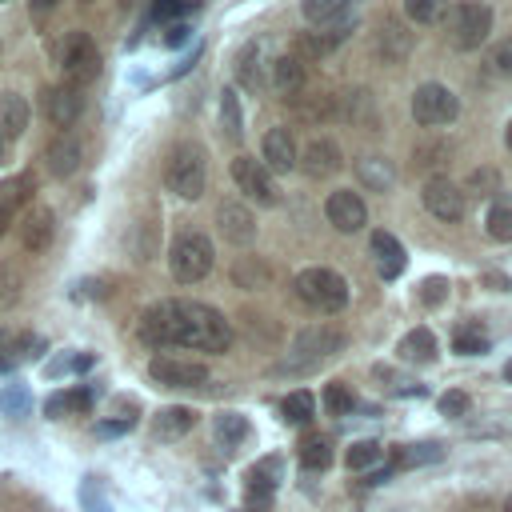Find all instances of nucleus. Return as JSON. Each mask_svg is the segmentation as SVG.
Instances as JSON below:
<instances>
[{
  "instance_id": "f257e3e1",
  "label": "nucleus",
  "mask_w": 512,
  "mask_h": 512,
  "mask_svg": "<svg viewBox=\"0 0 512 512\" xmlns=\"http://www.w3.org/2000/svg\"><path fill=\"white\" fill-rule=\"evenodd\" d=\"M140 340L152 348L184 344L200 352H224L232 344V324L196 300H160L140 316Z\"/></svg>"
},
{
  "instance_id": "f03ea898",
  "label": "nucleus",
  "mask_w": 512,
  "mask_h": 512,
  "mask_svg": "<svg viewBox=\"0 0 512 512\" xmlns=\"http://www.w3.org/2000/svg\"><path fill=\"white\" fill-rule=\"evenodd\" d=\"M204 176H208V168H204V152L196 144H176L168 152V164H164L168 192H176L180 200H196L204 192Z\"/></svg>"
},
{
  "instance_id": "7ed1b4c3",
  "label": "nucleus",
  "mask_w": 512,
  "mask_h": 512,
  "mask_svg": "<svg viewBox=\"0 0 512 512\" xmlns=\"http://www.w3.org/2000/svg\"><path fill=\"white\" fill-rule=\"evenodd\" d=\"M296 296L316 312H340L348 304V280L332 268H304L296 276Z\"/></svg>"
},
{
  "instance_id": "20e7f679",
  "label": "nucleus",
  "mask_w": 512,
  "mask_h": 512,
  "mask_svg": "<svg viewBox=\"0 0 512 512\" xmlns=\"http://www.w3.org/2000/svg\"><path fill=\"white\" fill-rule=\"evenodd\" d=\"M52 52H56V64L64 68V76H68L72 88L96 80V72H100V52H96V44H92L88 32H68V36H60V40L52 44Z\"/></svg>"
},
{
  "instance_id": "39448f33",
  "label": "nucleus",
  "mask_w": 512,
  "mask_h": 512,
  "mask_svg": "<svg viewBox=\"0 0 512 512\" xmlns=\"http://www.w3.org/2000/svg\"><path fill=\"white\" fill-rule=\"evenodd\" d=\"M168 272L180 280V284H196L212 272V244L204 232H184L176 236L172 252H168Z\"/></svg>"
},
{
  "instance_id": "423d86ee",
  "label": "nucleus",
  "mask_w": 512,
  "mask_h": 512,
  "mask_svg": "<svg viewBox=\"0 0 512 512\" xmlns=\"http://www.w3.org/2000/svg\"><path fill=\"white\" fill-rule=\"evenodd\" d=\"M456 112H460V100H456L452 88H444V84H420L416 96H412V116H416V124H424V128L452 124Z\"/></svg>"
},
{
  "instance_id": "0eeeda50",
  "label": "nucleus",
  "mask_w": 512,
  "mask_h": 512,
  "mask_svg": "<svg viewBox=\"0 0 512 512\" xmlns=\"http://www.w3.org/2000/svg\"><path fill=\"white\" fill-rule=\"evenodd\" d=\"M448 32L456 48H476L492 32V8L488 4H456L448 12Z\"/></svg>"
},
{
  "instance_id": "6e6552de",
  "label": "nucleus",
  "mask_w": 512,
  "mask_h": 512,
  "mask_svg": "<svg viewBox=\"0 0 512 512\" xmlns=\"http://www.w3.org/2000/svg\"><path fill=\"white\" fill-rule=\"evenodd\" d=\"M152 380L164 388H204L208 384V364L200 360H180V356H156L148 364Z\"/></svg>"
},
{
  "instance_id": "1a4fd4ad",
  "label": "nucleus",
  "mask_w": 512,
  "mask_h": 512,
  "mask_svg": "<svg viewBox=\"0 0 512 512\" xmlns=\"http://www.w3.org/2000/svg\"><path fill=\"white\" fill-rule=\"evenodd\" d=\"M232 180H236V188H240L248 200H256V204H276V200H280V192H276V184H272V172H268L260 160H252V156H236V160H232Z\"/></svg>"
},
{
  "instance_id": "9d476101",
  "label": "nucleus",
  "mask_w": 512,
  "mask_h": 512,
  "mask_svg": "<svg viewBox=\"0 0 512 512\" xmlns=\"http://www.w3.org/2000/svg\"><path fill=\"white\" fill-rule=\"evenodd\" d=\"M40 108H44V116H48L56 128H72V124L80 120V112H84V96H80V88H72V84H52V88H44Z\"/></svg>"
},
{
  "instance_id": "9b49d317",
  "label": "nucleus",
  "mask_w": 512,
  "mask_h": 512,
  "mask_svg": "<svg viewBox=\"0 0 512 512\" xmlns=\"http://www.w3.org/2000/svg\"><path fill=\"white\" fill-rule=\"evenodd\" d=\"M424 208H428L432 216H440V220H460L464 208H468V196H464L448 176H436V180L424 184Z\"/></svg>"
},
{
  "instance_id": "f8f14e48",
  "label": "nucleus",
  "mask_w": 512,
  "mask_h": 512,
  "mask_svg": "<svg viewBox=\"0 0 512 512\" xmlns=\"http://www.w3.org/2000/svg\"><path fill=\"white\" fill-rule=\"evenodd\" d=\"M16 236H20V244H24L28 252H44V248L52 244V236H56V212L44 208V204L28 208V212L16 220Z\"/></svg>"
},
{
  "instance_id": "ddd939ff",
  "label": "nucleus",
  "mask_w": 512,
  "mask_h": 512,
  "mask_svg": "<svg viewBox=\"0 0 512 512\" xmlns=\"http://www.w3.org/2000/svg\"><path fill=\"white\" fill-rule=\"evenodd\" d=\"M324 216H328V224L340 228V232H360L364 220H368V208H364V200H360L356 192H332V196L324 200Z\"/></svg>"
},
{
  "instance_id": "4468645a",
  "label": "nucleus",
  "mask_w": 512,
  "mask_h": 512,
  "mask_svg": "<svg viewBox=\"0 0 512 512\" xmlns=\"http://www.w3.org/2000/svg\"><path fill=\"white\" fill-rule=\"evenodd\" d=\"M216 224H220V236L228 244H252V236H256V220L244 204H220Z\"/></svg>"
},
{
  "instance_id": "2eb2a0df",
  "label": "nucleus",
  "mask_w": 512,
  "mask_h": 512,
  "mask_svg": "<svg viewBox=\"0 0 512 512\" xmlns=\"http://www.w3.org/2000/svg\"><path fill=\"white\" fill-rule=\"evenodd\" d=\"M268 72V64H264V40H252V44H244L240 48V56H236V80L248 88V92H260L264 88V76Z\"/></svg>"
},
{
  "instance_id": "dca6fc26",
  "label": "nucleus",
  "mask_w": 512,
  "mask_h": 512,
  "mask_svg": "<svg viewBox=\"0 0 512 512\" xmlns=\"http://www.w3.org/2000/svg\"><path fill=\"white\" fill-rule=\"evenodd\" d=\"M372 260H376V272L384 280H396L404 272L408 256H404V248H400V240L392 232H372Z\"/></svg>"
},
{
  "instance_id": "f3484780",
  "label": "nucleus",
  "mask_w": 512,
  "mask_h": 512,
  "mask_svg": "<svg viewBox=\"0 0 512 512\" xmlns=\"http://www.w3.org/2000/svg\"><path fill=\"white\" fill-rule=\"evenodd\" d=\"M264 168H272V172H292L296 168V144H292V136H288V128H272V132H264Z\"/></svg>"
},
{
  "instance_id": "a211bd4d",
  "label": "nucleus",
  "mask_w": 512,
  "mask_h": 512,
  "mask_svg": "<svg viewBox=\"0 0 512 512\" xmlns=\"http://www.w3.org/2000/svg\"><path fill=\"white\" fill-rule=\"evenodd\" d=\"M268 76H272V84H276L280 92H300V88L308 84V64H304L296 52H284V56H276V60L268 64Z\"/></svg>"
},
{
  "instance_id": "6ab92c4d",
  "label": "nucleus",
  "mask_w": 512,
  "mask_h": 512,
  "mask_svg": "<svg viewBox=\"0 0 512 512\" xmlns=\"http://www.w3.org/2000/svg\"><path fill=\"white\" fill-rule=\"evenodd\" d=\"M336 168H340V144H336V140L320 136V140H312V144L304 148V172H308V176L324 180V176H332Z\"/></svg>"
},
{
  "instance_id": "aec40b11",
  "label": "nucleus",
  "mask_w": 512,
  "mask_h": 512,
  "mask_svg": "<svg viewBox=\"0 0 512 512\" xmlns=\"http://www.w3.org/2000/svg\"><path fill=\"white\" fill-rule=\"evenodd\" d=\"M356 176L368 184V192H388L396 184V168L388 156H360L356 160Z\"/></svg>"
},
{
  "instance_id": "412c9836",
  "label": "nucleus",
  "mask_w": 512,
  "mask_h": 512,
  "mask_svg": "<svg viewBox=\"0 0 512 512\" xmlns=\"http://www.w3.org/2000/svg\"><path fill=\"white\" fill-rule=\"evenodd\" d=\"M44 164H48V172H52V176H72V172L80 168V144H76L72 136L52 140V144H48V152H44Z\"/></svg>"
},
{
  "instance_id": "4be33fe9",
  "label": "nucleus",
  "mask_w": 512,
  "mask_h": 512,
  "mask_svg": "<svg viewBox=\"0 0 512 512\" xmlns=\"http://www.w3.org/2000/svg\"><path fill=\"white\" fill-rule=\"evenodd\" d=\"M340 344H344V336H340L336 328H304V332L296 336V352H300V356H312V360L336 352Z\"/></svg>"
},
{
  "instance_id": "5701e85b",
  "label": "nucleus",
  "mask_w": 512,
  "mask_h": 512,
  "mask_svg": "<svg viewBox=\"0 0 512 512\" xmlns=\"http://www.w3.org/2000/svg\"><path fill=\"white\" fill-rule=\"evenodd\" d=\"M396 352H400L404 364H428V360H436V336H432L428 328H412V332L396 344Z\"/></svg>"
},
{
  "instance_id": "b1692460",
  "label": "nucleus",
  "mask_w": 512,
  "mask_h": 512,
  "mask_svg": "<svg viewBox=\"0 0 512 512\" xmlns=\"http://www.w3.org/2000/svg\"><path fill=\"white\" fill-rule=\"evenodd\" d=\"M28 128V104L12 92H0V140H16Z\"/></svg>"
},
{
  "instance_id": "393cba45",
  "label": "nucleus",
  "mask_w": 512,
  "mask_h": 512,
  "mask_svg": "<svg viewBox=\"0 0 512 512\" xmlns=\"http://www.w3.org/2000/svg\"><path fill=\"white\" fill-rule=\"evenodd\" d=\"M192 424H196V412H192V408H160V412L152 416V432H156L160 440H176V436H184Z\"/></svg>"
},
{
  "instance_id": "a878e982",
  "label": "nucleus",
  "mask_w": 512,
  "mask_h": 512,
  "mask_svg": "<svg viewBox=\"0 0 512 512\" xmlns=\"http://www.w3.org/2000/svg\"><path fill=\"white\" fill-rule=\"evenodd\" d=\"M276 484H280V456H264L248 468V484H244L248 496H272Z\"/></svg>"
},
{
  "instance_id": "bb28decb",
  "label": "nucleus",
  "mask_w": 512,
  "mask_h": 512,
  "mask_svg": "<svg viewBox=\"0 0 512 512\" xmlns=\"http://www.w3.org/2000/svg\"><path fill=\"white\" fill-rule=\"evenodd\" d=\"M212 432H216L220 448H240V444L252 436V424H248L244 416H236V412H220V416L212 420Z\"/></svg>"
},
{
  "instance_id": "cd10ccee",
  "label": "nucleus",
  "mask_w": 512,
  "mask_h": 512,
  "mask_svg": "<svg viewBox=\"0 0 512 512\" xmlns=\"http://www.w3.org/2000/svg\"><path fill=\"white\" fill-rule=\"evenodd\" d=\"M440 456H444V444L420 440V444L396 448V452H392V464H396V468H420V464H432V460H440Z\"/></svg>"
},
{
  "instance_id": "c85d7f7f",
  "label": "nucleus",
  "mask_w": 512,
  "mask_h": 512,
  "mask_svg": "<svg viewBox=\"0 0 512 512\" xmlns=\"http://www.w3.org/2000/svg\"><path fill=\"white\" fill-rule=\"evenodd\" d=\"M376 48H380L384 60H400V56H408L412 36H408L404 28H396V20H384L380 32H376Z\"/></svg>"
},
{
  "instance_id": "c756f323",
  "label": "nucleus",
  "mask_w": 512,
  "mask_h": 512,
  "mask_svg": "<svg viewBox=\"0 0 512 512\" xmlns=\"http://www.w3.org/2000/svg\"><path fill=\"white\" fill-rule=\"evenodd\" d=\"M300 464L312 468V472H324V468L332 464V440L320 436V432L304 436V444H300Z\"/></svg>"
},
{
  "instance_id": "7c9ffc66",
  "label": "nucleus",
  "mask_w": 512,
  "mask_h": 512,
  "mask_svg": "<svg viewBox=\"0 0 512 512\" xmlns=\"http://www.w3.org/2000/svg\"><path fill=\"white\" fill-rule=\"evenodd\" d=\"M220 128H224V140H240L244 136V116H240L236 88H224L220 92Z\"/></svg>"
},
{
  "instance_id": "2f4dec72",
  "label": "nucleus",
  "mask_w": 512,
  "mask_h": 512,
  "mask_svg": "<svg viewBox=\"0 0 512 512\" xmlns=\"http://www.w3.org/2000/svg\"><path fill=\"white\" fill-rule=\"evenodd\" d=\"M88 404H92V396H88V392H80V388H68V392H56V396H48L44 412H48L52 420H64L68 412H84Z\"/></svg>"
},
{
  "instance_id": "473e14b6",
  "label": "nucleus",
  "mask_w": 512,
  "mask_h": 512,
  "mask_svg": "<svg viewBox=\"0 0 512 512\" xmlns=\"http://www.w3.org/2000/svg\"><path fill=\"white\" fill-rule=\"evenodd\" d=\"M300 12H304V20H312V24H324V28H328V24L344 20L352 8H348L344 0H308Z\"/></svg>"
},
{
  "instance_id": "72a5a7b5",
  "label": "nucleus",
  "mask_w": 512,
  "mask_h": 512,
  "mask_svg": "<svg viewBox=\"0 0 512 512\" xmlns=\"http://www.w3.org/2000/svg\"><path fill=\"white\" fill-rule=\"evenodd\" d=\"M0 412L4 416H28L32 412V392H28V384H4V392H0Z\"/></svg>"
},
{
  "instance_id": "f704fd0d",
  "label": "nucleus",
  "mask_w": 512,
  "mask_h": 512,
  "mask_svg": "<svg viewBox=\"0 0 512 512\" xmlns=\"http://www.w3.org/2000/svg\"><path fill=\"white\" fill-rule=\"evenodd\" d=\"M312 392L308 388H296V392H288L284 400H280V412H284V420L288 424H308L312 420Z\"/></svg>"
},
{
  "instance_id": "c9c22d12",
  "label": "nucleus",
  "mask_w": 512,
  "mask_h": 512,
  "mask_svg": "<svg viewBox=\"0 0 512 512\" xmlns=\"http://www.w3.org/2000/svg\"><path fill=\"white\" fill-rule=\"evenodd\" d=\"M452 348H456L460 356H480V352H488V332H484L480 324H464V328L452 336Z\"/></svg>"
},
{
  "instance_id": "e433bc0d",
  "label": "nucleus",
  "mask_w": 512,
  "mask_h": 512,
  "mask_svg": "<svg viewBox=\"0 0 512 512\" xmlns=\"http://www.w3.org/2000/svg\"><path fill=\"white\" fill-rule=\"evenodd\" d=\"M80 504H84V512H112V500L104 496V480L100 476H84L80 480Z\"/></svg>"
},
{
  "instance_id": "4c0bfd02",
  "label": "nucleus",
  "mask_w": 512,
  "mask_h": 512,
  "mask_svg": "<svg viewBox=\"0 0 512 512\" xmlns=\"http://www.w3.org/2000/svg\"><path fill=\"white\" fill-rule=\"evenodd\" d=\"M484 232H488L492 240H500V244L512 240V204H504V200L492 204V208H488V220H484Z\"/></svg>"
},
{
  "instance_id": "58836bf2",
  "label": "nucleus",
  "mask_w": 512,
  "mask_h": 512,
  "mask_svg": "<svg viewBox=\"0 0 512 512\" xmlns=\"http://www.w3.org/2000/svg\"><path fill=\"white\" fill-rule=\"evenodd\" d=\"M384 456V448L376 444V440H356L352 448H348V456H344V464L352 468V472H364V468H372L376 460Z\"/></svg>"
},
{
  "instance_id": "ea45409f",
  "label": "nucleus",
  "mask_w": 512,
  "mask_h": 512,
  "mask_svg": "<svg viewBox=\"0 0 512 512\" xmlns=\"http://www.w3.org/2000/svg\"><path fill=\"white\" fill-rule=\"evenodd\" d=\"M92 352H64V356H56V360H48V376L52 380H60V376H68V372H84V368H92Z\"/></svg>"
},
{
  "instance_id": "a19ab883",
  "label": "nucleus",
  "mask_w": 512,
  "mask_h": 512,
  "mask_svg": "<svg viewBox=\"0 0 512 512\" xmlns=\"http://www.w3.org/2000/svg\"><path fill=\"white\" fill-rule=\"evenodd\" d=\"M324 408H328L332 416H348V412L356 408L352 388H348V384H340V380H336V384H328V388H324Z\"/></svg>"
},
{
  "instance_id": "79ce46f5",
  "label": "nucleus",
  "mask_w": 512,
  "mask_h": 512,
  "mask_svg": "<svg viewBox=\"0 0 512 512\" xmlns=\"http://www.w3.org/2000/svg\"><path fill=\"white\" fill-rule=\"evenodd\" d=\"M404 12H408L412 20H420V24H436V20L444 16V4H440V0H408Z\"/></svg>"
},
{
  "instance_id": "37998d69",
  "label": "nucleus",
  "mask_w": 512,
  "mask_h": 512,
  "mask_svg": "<svg viewBox=\"0 0 512 512\" xmlns=\"http://www.w3.org/2000/svg\"><path fill=\"white\" fill-rule=\"evenodd\" d=\"M488 68H492L496 76L512 80V36H508V40H500V44L488 52Z\"/></svg>"
},
{
  "instance_id": "c03bdc74",
  "label": "nucleus",
  "mask_w": 512,
  "mask_h": 512,
  "mask_svg": "<svg viewBox=\"0 0 512 512\" xmlns=\"http://www.w3.org/2000/svg\"><path fill=\"white\" fill-rule=\"evenodd\" d=\"M444 296H448V280H444V276H428V280H420V304H424V308L444 304Z\"/></svg>"
},
{
  "instance_id": "a18cd8bd",
  "label": "nucleus",
  "mask_w": 512,
  "mask_h": 512,
  "mask_svg": "<svg viewBox=\"0 0 512 512\" xmlns=\"http://www.w3.org/2000/svg\"><path fill=\"white\" fill-rule=\"evenodd\" d=\"M32 192V176H12V180H4L0 184V200L12 208V204H20L24 196Z\"/></svg>"
},
{
  "instance_id": "49530a36",
  "label": "nucleus",
  "mask_w": 512,
  "mask_h": 512,
  "mask_svg": "<svg viewBox=\"0 0 512 512\" xmlns=\"http://www.w3.org/2000/svg\"><path fill=\"white\" fill-rule=\"evenodd\" d=\"M16 296H20V276H16L8 264H0V312H4V308H12V304H16Z\"/></svg>"
},
{
  "instance_id": "de8ad7c7",
  "label": "nucleus",
  "mask_w": 512,
  "mask_h": 512,
  "mask_svg": "<svg viewBox=\"0 0 512 512\" xmlns=\"http://www.w3.org/2000/svg\"><path fill=\"white\" fill-rule=\"evenodd\" d=\"M468 408H472V400H468V392H460V388H452V392H444V396H440V412H444V416H452V420H456V416H464Z\"/></svg>"
},
{
  "instance_id": "09e8293b",
  "label": "nucleus",
  "mask_w": 512,
  "mask_h": 512,
  "mask_svg": "<svg viewBox=\"0 0 512 512\" xmlns=\"http://www.w3.org/2000/svg\"><path fill=\"white\" fill-rule=\"evenodd\" d=\"M188 12H196V4H156L152 8V20H180Z\"/></svg>"
},
{
  "instance_id": "8fccbe9b",
  "label": "nucleus",
  "mask_w": 512,
  "mask_h": 512,
  "mask_svg": "<svg viewBox=\"0 0 512 512\" xmlns=\"http://www.w3.org/2000/svg\"><path fill=\"white\" fill-rule=\"evenodd\" d=\"M164 32H168V36H164V44H172V48H176V44H184V40H188V32H192V28L172 24V28H164Z\"/></svg>"
},
{
  "instance_id": "3c124183",
  "label": "nucleus",
  "mask_w": 512,
  "mask_h": 512,
  "mask_svg": "<svg viewBox=\"0 0 512 512\" xmlns=\"http://www.w3.org/2000/svg\"><path fill=\"white\" fill-rule=\"evenodd\" d=\"M128 424H132V420H116V424H112V420H104L96 432H100V436H120V432H128Z\"/></svg>"
},
{
  "instance_id": "603ef678",
  "label": "nucleus",
  "mask_w": 512,
  "mask_h": 512,
  "mask_svg": "<svg viewBox=\"0 0 512 512\" xmlns=\"http://www.w3.org/2000/svg\"><path fill=\"white\" fill-rule=\"evenodd\" d=\"M272 508V496H248V512H268Z\"/></svg>"
},
{
  "instance_id": "864d4df0",
  "label": "nucleus",
  "mask_w": 512,
  "mask_h": 512,
  "mask_svg": "<svg viewBox=\"0 0 512 512\" xmlns=\"http://www.w3.org/2000/svg\"><path fill=\"white\" fill-rule=\"evenodd\" d=\"M8 220H12V208L0 200V236H4V228H8Z\"/></svg>"
},
{
  "instance_id": "5fc2aeb1",
  "label": "nucleus",
  "mask_w": 512,
  "mask_h": 512,
  "mask_svg": "<svg viewBox=\"0 0 512 512\" xmlns=\"http://www.w3.org/2000/svg\"><path fill=\"white\" fill-rule=\"evenodd\" d=\"M504 380H508V384H512V360H508V364H504Z\"/></svg>"
},
{
  "instance_id": "6e6d98bb",
  "label": "nucleus",
  "mask_w": 512,
  "mask_h": 512,
  "mask_svg": "<svg viewBox=\"0 0 512 512\" xmlns=\"http://www.w3.org/2000/svg\"><path fill=\"white\" fill-rule=\"evenodd\" d=\"M508 148H512V124H508Z\"/></svg>"
},
{
  "instance_id": "4d7b16f0",
  "label": "nucleus",
  "mask_w": 512,
  "mask_h": 512,
  "mask_svg": "<svg viewBox=\"0 0 512 512\" xmlns=\"http://www.w3.org/2000/svg\"><path fill=\"white\" fill-rule=\"evenodd\" d=\"M0 160H4V140H0Z\"/></svg>"
},
{
  "instance_id": "13d9d810",
  "label": "nucleus",
  "mask_w": 512,
  "mask_h": 512,
  "mask_svg": "<svg viewBox=\"0 0 512 512\" xmlns=\"http://www.w3.org/2000/svg\"><path fill=\"white\" fill-rule=\"evenodd\" d=\"M504 508H508V512H512V500H508V504H504Z\"/></svg>"
}]
</instances>
